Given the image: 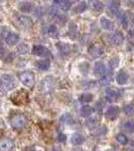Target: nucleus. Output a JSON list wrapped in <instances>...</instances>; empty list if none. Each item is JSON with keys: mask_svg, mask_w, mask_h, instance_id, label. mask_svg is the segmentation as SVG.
I'll return each instance as SVG.
<instances>
[{"mask_svg": "<svg viewBox=\"0 0 134 151\" xmlns=\"http://www.w3.org/2000/svg\"><path fill=\"white\" fill-rule=\"evenodd\" d=\"M15 79L10 75H3L0 78V90L9 91L15 87Z\"/></svg>", "mask_w": 134, "mask_h": 151, "instance_id": "obj_1", "label": "nucleus"}, {"mask_svg": "<svg viewBox=\"0 0 134 151\" xmlns=\"http://www.w3.org/2000/svg\"><path fill=\"white\" fill-rule=\"evenodd\" d=\"M55 87V80L52 77H47L41 81L40 89L43 94H48L53 90Z\"/></svg>", "mask_w": 134, "mask_h": 151, "instance_id": "obj_2", "label": "nucleus"}, {"mask_svg": "<svg viewBox=\"0 0 134 151\" xmlns=\"http://www.w3.org/2000/svg\"><path fill=\"white\" fill-rule=\"evenodd\" d=\"M19 79L25 87L32 88L33 85H35V75L31 72H28V70L21 73L20 76H19Z\"/></svg>", "mask_w": 134, "mask_h": 151, "instance_id": "obj_3", "label": "nucleus"}, {"mask_svg": "<svg viewBox=\"0 0 134 151\" xmlns=\"http://www.w3.org/2000/svg\"><path fill=\"white\" fill-rule=\"evenodd\" d=\"M26 124V118L21 114L13 116L11 119V126L15 129H22Z\"/></svg>", "mask_w": 134, "mask_h": 151, "instance_id": "obj_4", "label": "nucleus"}, {"mask_svg": "<svg viewBox=\"0 0 134 151\" xmlns=\"http://www.w3.org/2000/svg\"><path fill=\"white\" fill-rule=\"evenodd\" d=\"M12 102L14 104H16L17 106H20V105H24L28 102V96H27V93L25 92L21 91V92H18L16 93L14 96H12Z\"/></svg>", "mask_w": 134, "mask_h": 151, "instance_id": "obj_5", "label": "nucleus"}, {"mask_svg": "<svg viewBox=\"0 0 134 151\" xmlns=\"http://www.w3.org/2000/svg\"><path fill=\"white\" fill-rule=\"evenodd\" d=\"M123 40H124V35L121 31H116V32L112 33L110 35V42L113 45H116V47L122 45Z\"/></svg>", "mask_w": 134, "mask_h": 151, "instance_id": "obj_6", "label": "nucleus"}, {"mask_svg": "<svg viewBox=\"0 0 134 151\" xmlns=\"http://www.w3.org/2000/svg\"><path fill=\"white\" fill-rule=\"evenodd\" d=\"M14 147V142L9 138H2L0 140V151H11Z\"/></svg>", "mask_w": 134, "mask_h": 151, "instance_id": "obj_7", "label": "nucleus"}, {"mask_svg": "<svg viewBox=\"0 0 134 151\" xmlns=\"http://www.w3.org/2000/svg\"><path fill=\"white\" fill-rule=\"evenodd\" d=\"M32 53L37 57H47L50 55V52L45 47L41 45H36L32 47Z\"/></svg>", "mask_w": 134, "mask_h": 151, "instance_id": "obj_8", "label": "nucleus"}, {"mask_svg": "<svg viewBox=\"0 0 134 151\" xmlns=\"http://www.w3.org/2000/svg\"><path fill=\"white\" fill-rule=\"evenodd\" d=\"M17 23L19 24V26H21V27L23 28H31L32 27V20H31V18H29L28 16H18L17 17Z\"/></svg>", "mask_w": 134, "mask_h": 151, "instance_id": "obj_9", "label": "nucleus"}, {"mask_svg": "<svg viewBox=\"0 0 134 151\" xmlns=\"http://www.w3.org/2000/svg\"><path fill=\"white\" fill-rule=\"evenodd\" d=\"M100 23H101L102 28H104L105 30H108V31L114 30V27H115L113 21L105 17V16H102V17L100 18Z\"/></svg>", "mask_w": 134, "mask_h": 151, "instance_id": "obj_10", "label": "nucleus"}, {"mask_svg": "<svg viewBox=\"0 0 134 151\" xmlns=\"http://www.w3.org/2000/svg\"><path fill=\"white\" fill-rule=\"evenodd\" d=\"M89 53H90V55L94 58H99V57H101L102 53H103V47L99 45H93L89 48Z\"/></svg>", "mask_w": 134, "mask_h": 151, "instance_id": "obj_11", "label": "nucleus"}, {"mask_svg": "<svg viewBox=\"0 0 134 151\" xmlns=\"http://www.w3.org/2000/svg\"><path fill=\"white\" fill-rule=\"evenodd\" d=\"M120 5H121L120 0H111V2L109 3V11H110L113 15H118Z\"/></svg>", "mask_w": 134, "mask_h": 151, "instance_id": "obj_12", "label": "nucleus"}, {"mask_svg": "<svg viewBox=\"0 0 134 151\" xmlns=\"http://www.w3.org/2000/svg\"><path fill=\"white\" fill-rule=\"evenodd\" d=\"M119 114V108L117 106H111L107 109L106 113H105V116L106 118L110 119V120H113L115 119Z\"/></svg>", "mask_w": 134, "mask_h": 151, "instance_id": "obj_13", "label": "nucleus"}, {"mask_svg": "<svg viewBox=\"0 0 134 151\" xmlns=\"http://www.w3.org/2000/svg\"><path fill=\"white\" fill-rule=\"evenodd\" d=\"M18 40H19L18 35H16V33H14V32H9L8 35L5 36V42L8 45H10V47L15 45L16 43L18 42Z\"/></svg>", "mask_w": 134, "mask_h": 151, "instance_id": "obj_14", "label": "nucleus"}, {"mask_svg": "<svg viewBox=\"0 0 134 151\" xmlns=\"http://www.w3.org/2000/svg\"><path fill=\"white\" fill-rule=\"evenodd\" d=\"M0 58L4 60L5 62H11L13 60V55L11 52H7L1 42H0Z\"/></svg>", "mask_w": 134, "mask_h": 151, "instance_id": "obj_15", "label": "nucleus"}, {"mask_svg": "<svg viewBox=\"0 0 134 151\" xmlns=\"http://www.w3.org/2000/svg\"><path fill=\"white\" fill-rule=\"evenodd\" d=\"M119 98V94L114 89H107L105 92V99L108 102H114Z\"/></svg>", "mask_w": 134, "mask_h": 151, "instance_id": "obj_16", "label": "nucleus"}, {"mask_svg": "<svg viewBox=\"0 0 134 151\" xmlns=\"http://www.w3.org/2000/svg\"><path fill=\"white\" fill-rule=\"evenodd\" d=\"M57 47L58 50V52H60L62 55H69L71 53V47L70 45H67V43L65 42H57Z\"/></svg>", "mask_w": 134, "mask_h": 151, "instance_id": "obj_17", "label": "nucleus"}, {"mask_svg": "<svg viewBox=\"0 0 134 151\" xmlns=\"http://www.w3.org/2000/svg\"><path fill=\"white\" fill-rule=\"evenodd\" d=\"M116 82L118 85H121V86H123V85H125L126 83L128 82V75L127 73L123 72V70H120V72L117 74L116 76Z\"/></svg>", "mask_w": 134, "mask_h": 151, "instance_id": "obj_18", "label": "nucleus"}, {"mask_svg": "<svg viewBox=\"0 0 134 151\" xmlns=\"http://www.w3.org/2000/svg\"><path fill=\"white\" fill-rule=\"evenodd\" d=\"M94 73L98 76H104L106 74V67L103 62H97L94 67Z\"/></svg>", "mask_w": 134, "mask_h": 151, "instance_id": "obj_19", "label": "nucleus"}, {"mask_svg": "<svg viewBox=\"0 0 134 151\" xmlns=\"http://www.w3.org/2000/svg\"><path fill=\"white\" fill-rule=\"evenodd\" d=\"M18 8L21 12L29 13V12L32 10V4L28 1H23V2H21V3L18 4Z\"/></svg>", "mask_w": 134, "mask_h": 151, "instance_id": "obj_20", "label": "nucleus"}, {"mask_svg": "<svg viewBox=\"0 0 134 151\" xmlns=\"http://www.w3.org/2000/svg\"><path fill=\"white\" fill-rule=\"evenodd\" d=\"M35 65L37 69H40L41 70H48V68H50V60H37V62L35 63Z\"/></svg>", "mask_w": 134, "mask_h": 151, "instance_id": "obj_21", "label": "nucleus"}, {"mask_svg": "<svg viewBox=\"0 0 134 151\" xmlns=\"http://www.w3.org/2000/svg\"><path fill=\"white\" fill-rule=\"evenodd\" d=\"M121 128L127 132H134V120H127L123 122Z\"/></svg>", "mask_w": 134, "mask_h": 151, "instance_id": "obj_22", "label": "nucleus"}, {"mask_svg": "<svg viewBox=\"0 0 134 151\" xmlns=\"http://www.w3.org/2000/svg\"><path fill=\"white\" fill-rule=\"evenodd\" d=\"M71 142L74 145H81L82 143L84 142V137H83L81 134L75 133L74 135L72 136V138H71Z\"/></svg>", "mask_w": 134, "mask_h": 151, "instance_id": "obj_23", "label": "nucleus"}, {"mask_svg": "<svg viewBox=\"0 0 134 151\" xmlns=\"http://www.w3.org/2000/svg\"><path fill=\"white\" fill-rule=\"evenodd\" d=\"M112 74H107V75H104L103 77L100 79L99 81V84L101 85V86H106V85L110 84L111 81H112Z\"/></svg>", "mask_w": 134, "mask_h": 151, "instance_id": "obj_24", "label": "nucleus"}, {"mask_svg": "<svg viewBox=\"0 0 134 151\" xmlns=\"http://www.w3.org/2000/svg\"><path fill=\"white\" fill-rule=\"evenodd\" d=\"M47 33L50 36H52V37H57L58 36V28L55 25H53V24H50V25H48V27L47 29Z\"/></svg>", "mask_w": 134, "mask_h": 151, "instance_id": "obj_25", "label": "nucleus"}, {"mask_svg": "<svg viewBox=\"0 0 134 151\" xmlns=\"http://www.w3.org/2000/svg\"><path fill=\"white\" fill-rule=\"evenodd\" d=\"M92 113H93V109H92L90 106H88V105L84 106L81 109V115H82V117H84V118H87V117H89Z\"/></svg>", "mask_w": 134, "mask_h": 151, "instance_id": "obj_26", "label": "nucleus"}, {"mask_svg": "<svg viewBox=\"0 0 134 151\" xmlns=\"http://www.w3.org/2000/svg\"><path fill=\"white\" fill-rule=\"evenodd\" d=\"M92 100H93V95L90 93H85L80 96V102H82V103H90Z\"/></svg>", "mask_w": 134, "mask_h": 151, "instance_id": "obj_27", "label": "nucleus"}, {"mask_svg": "<svg viewBox=\"0 0 134 151\" xmlns=\"http://www.w3.org/2000/svg\"><path fill=\"white\" fill-rule=\"evenodd\" d=\"M87 7H88V5H87L86 2H81V3H79L74 8V12L75 13H82V12L86 11Z\"/></svg>", "mask_w": 134, "mask_h": 151, "instance_id": "obj_28", "label": "nucleus"}, {"mask_svg": "<svg viewBox=\"0 0 134 151\" xmlns=\"http://www.w3.org/2000/svg\"><path fill=\"white\" fill-rule=\"evenodd\" d=\"M118 18H119V21L120 23L122 24L123 27H127L128 25V22H129V19H128V16L126 15L125 13H121V14H118Z\"/></svg>", "mask_w": 134, "mask_h": 151, "instance_id": "obj_29", "label": "nucleus"}, {"mask_svg": "<svg viewBox=\"0 0 134 151\" xmlns=\"http://www.w3.org/2000/svg\"><path fill=\"white\" fill-rule=\"evenodd\" d=\"M58 7L61 9V10L67 11V10H69L71 7H72V2L68 1V0H63V1L61 2V4Z\"/></svg>", "mask_w": 134, "mask_h": 151, "instance_id": "obj_30", "label": "nucleus"}, {"mask_svg": "<svg viewBox=\"0 0 134 151\" xmlns=\"http://www.w3.org/2000/svg\"><path fill=\"white\" fill-rule=\"evenodd\" d=\"M124 113L126 114L127 116H131L134 114V105L133 104H128L126 106H124L123 108Z\"/></svg>", "mask_w": 134, "mask_h": 151, "instance_id": "obj_31", "label": "nucleus"}, {"mask_svg": "<svg viewBox=\"0 0 134 151\" xmlns=\"http://www.w3.org/2000/svg\"><path fill=\"white\" fill-rule=\"evenodd\" d=\"M77 32H78V28L76 24L72 22L69 26V35H71L72 37H75L77 35Z\"/></svg>", "mask_w": 134, "mask_h": 151, "instance_id": "obj_32", "label": "nucleus"}, {"mask_svg": "<svg viewBox=\"0 0 134 151\" xmlns=\"http://www.w3.org/2000/svg\"><path fill=\"white\" fill-rule=\"evenodd\" d=\"M17 52L20 55H25L26 52H28V45L25 43H21L17 47Z\"/></svg>", "mask_w": 134, "mask_h": 151, "instance_id": "obj_33", "label": "nucleus"}, {"mask_svg": "<svg viewBox=\"0 0 134 151\" xmlns=\"http://www.w3.org/2000/svg\"><path fill=\"white\" fill-rule=\"evenodd\" d=\"M116 140L122 145H126V144H127V142H128L127 137H126L124 134H118V135L116 136Z\"/></svg>", "mask_w": 134, "mask_h": 151, "instance_id": "obj_34", "label": "nucleus"}, {"mask_svg": "<svg viewBox=\"0 0 134 151\" xmlns=\"http://www.w3.org/2000/svg\"><path fill=\"white\" fill-rule=\"evenodd\" d=\"M93 7H94V9L96 11H98V12H101V11H103V9H104V5H103V3H102L101 1H99V0H96V1L93 3Z\"/></svg>", "mask_w": 134, "mask_h": 151, "instance_id": "obj_35", "label": "nucleus"}, {"mask_svg": "<svg viewBox=\"0 0 134 151\" xmlns=\"http://www.w3.org/2000/svg\"><path fill=\"white\" fill-rule=\"evenodd\" d=\"M118 65H119V58H117V57L112 58L111 60H109V67H110L112 70L118 67Z\"/></svg>", "mask_w": 134, "mask_h": 151, "instance_id": "obj_36", "label": "nucleus"}, {"mask_svg": "<svg viewBox=\"0 0 134 151\" xmlns=\"http://www.w3.org/2000/svg\"><path fill=\"white\" fill-rule=\"evenodd\" d=\"M107 132V127L105 125H103V126H101V127H99V128H97L96 130H95V132L94 134L95 135H98V136H101V135H104Z\"/></svg>", "mask_w": 134, "mask_h": 151, "instance_id": "obj_37", "label": "nucleus"}, {"mask_svg": "<svg viewBox=\"0 0 134 151\" xmlns=\"http://www.w3.org/2000/svg\"><path fill=\"white\" fill-rule=\"evenodd\" d=\"M58 12H60V11L58 10L57 7H52V8L50 9V11H48V14H50V18H53V19H55V17L58 15Z\"/></svg>", "mask_w": 134, "mask_h": 151, "instance_id": "obj_38", "label": "nucleus"}, {"mask_svg": "<svg viewBox=\"0 0 134 151\" xmlns=\"http://www.w3.org/2000/svg\"><path fill=\"white\" fill-rule=\"evenodd\" d=\"M97 123V118H91L87 121V126L90 128H93Z\"/></svg>", "mask_w": 134, "mask_h": 151, "instance_id": "obj_39", "label": "nucleus"}, {"mask_svg": "<svg viewBox=\"0 0 134 151\" xmlns=\"http://www.w3.org/2000/svg\"><path fill=\"white\" fill-rule=\"evenodd\" d=\"M104 107V103L102 101H98L96 103V106H95V109H96L97 111H101L102 109H103Z\"/></svg>", "mask_w": 134, "mask_h": 151, "instance_id": "obj_40", "label": "nucleus"}, {"mask_svg": "<svg viewBox=\"0 0 134 151\" xmlns=\"http://www.w3.org/2000/svg\"><path fill=\"white\" fill-rule=\"evenodd\" d=\"M58 141H60V142H65L66 139H67V137H66L65 134H60V135H58Z\"/></svg>", "mask_w": 134, "mask_h": 151, "instance_id": "obj_41", "label": "nucleus"}, {"mask_svg": "<svg viewBox=\"0 0 134 151\" xmlns=\"http://www.w3.org/2000/svg\"><path fill=\"white\" fill-rule=\"evenodd\" d=\"M62 1H63V0H53V4H55V6H58Z\"/></svg>", "mask_w": 134, "mask_h": 151, "instance_id": "obj_42", "label": "nucleus"}, {"mask_svg": "<svg viewBox=\"0 0 134 151\" xmlns=\"http://www.w3.org/2000/svg\"><path fill=\"white\" fill-rule=\"evenodd\" d=\"M50 151H61V149L58 147H55V148H53V149L50 150Z\"/></svg>", "mask_w": 134, "mask_h": 151, "instance_id": "obj_43", "label": "nucleus"}]
</instances>
